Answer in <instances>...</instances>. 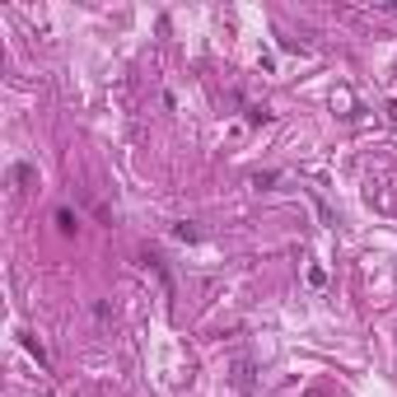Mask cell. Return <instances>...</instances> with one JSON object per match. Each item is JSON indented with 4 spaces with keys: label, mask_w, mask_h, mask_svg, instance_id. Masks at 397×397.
<instances>
[{
    "label": "cell",
    "mask_w": 397,
    "mask_h": 397,
    "mask_svg": "<svg viewBox=\"0 0 397 397\" xmlns=\"http://www.w3.org/2000/svg\"><path fill=\"white\" fill-rule=\"evenodd\" d=\"M19 341H23V351L33 355V360H38V364H47V351H43V341H38V337H33V332H19Z\"/></svg>",
    "instance_id": "obj_1"
},
{
    "label": "cell",
    "mask_w": 397,
    "mask_h": 397,
    "mask_svg": "<svg viewBox=\"0 0 397 397\" xmlns=\"http://www.w3.org/2000/svg\"><path fill=\"white\" fill-rule=\"evenodd\" d=\"M234 388H238V393H248V388H252V364L248 360L234 364Z\"/></svg>",
    "instance_id": "obj_2"
},
{
    "label": "cell",
    "mask_w": 397,
    "mask_h": 397,
    "mask_svg": "<svg viewBox=\"0 0 397 397\" xmlns=\"http://www.w3.org/2000/svg\"><path fill=\"white\" fill-rule=\"evenodd\" d=\"M173 238H182V243H196V238H201V229H196V225H173Z\"/></svg>",
    "instance_id": "obj_3"
},
{
    "label": "cell",
    "mask_w": 397,
    "mask_h": 397,
    "mask_svg": "<svg viewBox=\"0 0 397 397\" xmlns=\"http://www.w3.org/2000/svg\"><path fill=\"white\" fill-rule=\"evenodd\" d=\"M57 229H61V234H75V216H70L66 206H61V211H57Z\"/></svg>",
    "instance_id": "obj_4"
},
{
    "label": "cell",
    "mask_w": 397,
    "mask_h": 397,
    "mask_svg": "<svg viewBox=\"0 0 397 397\" xmlns=\"http://www.w3.org/2000/svg\"><path fill=\"white\" fill-rule=\"evenodd\" d=\"M10 178H14V182H28V178H33V169H28V164H14Z\"/></svg>",
    "instance_id": "obj_5"
},
{
    "label": "cell",
    "mask_w": 397,
    "mask_h": 397,
    "mask_svg": "<svg viewBox=\"0 0 397 397\" xmlns=\"http://www.w3.org/2000/svg\"><path fill=\"white\" fill-rule=\"evenodd\" d=\"M388 117H393V122H397V99H393V103H388Z\"/></svg>",
    "instance_id": "obj_6"
}]
</instances>
